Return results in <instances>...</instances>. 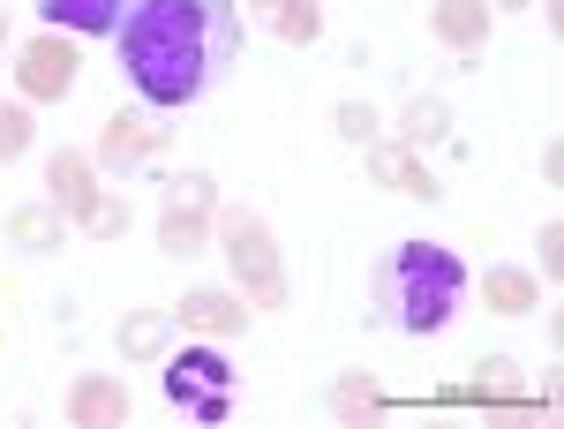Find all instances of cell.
Wrapping results in <instances>:
<instances>
[{"mask_svg":"<svg viewBox=\"0 0 564 429\" xmlns=\"http://www.w3.org/2000/svg\"><path fill=\"white\" fill-rule=\"evenodd\" d=\"M121 76L143 106H196L241 61V8L234 0H143L113 31Z\"/></svg>","mask_w":564,"mask_h":429,"instance_id":"cell-1","label":"cell"},{"mask_svg":"<svg viewBox=\"0 0 564 429\" xmlns=\"http://www.w3.org/2000/svg\"><path fill=\"white\" fill-rule=\"evenodd\" d=\"M467 301V264L436 242H399L384 264H377V317L391 332H444L452 309Z\"/></svg>","mask_w":564,"mask_h":429,"instance_id":"cell-2","label":"cell"},{"mask_svg":"<svg viewBox=\"0 0 564 429\" xmlns=\"http://www.w3.org/2000/svg\"><path fill=\"white\" fill-rule=\"evenodd\" d=\"M212 226H218V249L234 264V279H241V301L249 309H286V264L271 249V226L249 204H226Z\"/></svg>","mask_w":564,"mask_h":429,"instance_id":"cell-3","label":"cell"},{"mask_svg":"<svg viewBox=\"0 0 564 429\" xmlns=\"http://www.w3.org/2000/svg\"><path fill=\"white\" fill-rule=\"evenodd\" d=\"M166 399H174L181 415L218 429L234 415V369H226V354L218 346H181L174 362H166Z\"/></svg>","mask_w":564,"mask_h":429,"instance_id":"cell-4","label":"cell"},{"mask_svg":"<svg viewBox=\"0 0 564 429\" xmlns=\"http://www.w3.org/2000/svg\"><path fill=\"white\" fill-rule=\"evenodd\" d=\"M212 212H218L212 181H204V173H181L166 212H159V249H166V257H196V249L212 242Z\"/></svg>","mask_w":564,"mask_h":429,"instance_id":"cell-5","label":"cell"},{"mask_svg":"<svg viewBox=\"0 0 564 429\" xmlns=\"http://www.w3.org/2000/svg\"><path fill=\"white\" fill-rule=\"evenodd\" d=\"M84 76V61H76V45L61 39V31H39V39L23 45V61H15V84L23 98H68Z\"/></svg>","mask_w":564,"mask_h":429,"instance_id":"cell-6","label":"cell"},{"mask_svg":"<svg viewBox=\"0 0 564 429\" xmlns=\"http://www.w3.org/2000/svg\"><path fill=\"white\" fill-rule=\"evenodd\" d=\"M143 0H39V15L53 31H84V39H113Z\"/></svg>","mask_w":564,"mask_h":429,"instance_id":"cell-7","label":"cell"},{"mask_svg":"<svg viewBox=\"0 0 564 429\" xmlns=\"http://www.w3.org/2000/svg\"><path fill=\"white\" fill-rule=\"evenodd\" d=\"M68 422L76 429H121L129 422V385L121 377H76L68 385Z\"/></svg>","mask_w":564,"mask_h":429,"instance_id":"cell-8","label":"cell"},{"mask_svg":"<svg viewBox=\"0 0 564 429\" xmlns=\"http://www.w3.org/2000/svg\"><path fill=\"white\" fill-rule=\"evenodd\" d=\"M45 189H53V204L84 226L90 204H98V159H84V151H53V167H45Z\"/></svg>","mask_w":564,"mask_h":429,"instance_id":"cell-9","label":"cell"},{"mask_svg":"<svg viewBox=\"0 0 564 429\" xmlns=\"http://www.w3.org/2000/svg\"><path fill=\"white\" fill-rule=\"evenodd\" d=\"M369 181L377 189H399V196H436V173L422 167V151H406V143H369Z\"/></svg>","mask_w":564,"mask_h":429,"instance_id":"cell-10","label":"cell"},{"mask_svg":"<svg viewBox=\"0 0 564 429\" xmlns=\"http://www.w3.org/2000/svg\"><path fill=\"white\" fill-rule=\"evenodd\" d=\"M174 324H188V332H204V340H234V332L249 324V309H241V294H218V287H196V294H181Z\"/></svg>","mask_w":564,"mask_h":429,"instance_id":"cell-11","label":"cell"},{"mask_svg":"<svg viewBox=\"0 0 564 429\" xmlns=\"http://www.w3.org/2000/svg\"><path fill=\"white\" fill-rule=\"evenodd\" d=\"M151 151H159V129H151L143 114H113V121H106V136H98V167H106V173L143 167Z\"/></svg>","mask_w":564,"mask_h":429,"instance_id":"cell-12","label":"cell"},{"mask_svg":"<svg viewBox=\"0 0 564 429\" xmlns=\"http://www.w3.org/2000/svg\"><path fill=\"white\" fill-rule=\"evenodd\" d=\"M430 23L452 53H481V39H489V8H481V0H436Z\"/></svg>","mask_w":564,"mask_h":429,"instance_id":"cell-13","label":"cell"},{"mask_svg":"<svg viewBox=\"0 0 564 429\" xmlns=\"http://www.w3.org/2000/svg\"><path fill=\"white\" fill-rule=\"evenodd\" d=\"M257 15L286 45H316V39H324V8H316V0H257Z\"/></svg>","mask_w":564,"mask_h":429,"instance_id":"cell-14","label":"cell"},{"mask_svg":"<svg viewBox=\"0 0 564 429\" xmlns=\"http://www.w3.org/2000/svg\"><path fill=\"white\" fill-rule=\"evenodd\" d=\"M166 340H174V317H166V309H135V317H121V354H129V362H159Z\"/></svg>","mask_w":564,"mask_h":429,"instance_id":"cell-15","label":"cell"},{"mask_svg":"<svg viewBox=\"0 0 564 429\" xmlns=\"http://www.w3.org/2000/svg\"><path fill=\"white\" fill-rule=\"evenodd\" d=\"M61 234H68V212H61V204H23V212H8V242H23V249H61Z\"/></svg>","mask_w":564,"mask_h":429,"instance_id":"cell-16","label":"cell"},{"mask_svg":"<svg viewBox=\"0 0 564 429\" xmlns=\"http://www.w3.org/2000/svg\"><path fill=\"white\" fill-rule=\"evenodd\" d=\"M444 129H452V106H444V98H414V106L399 114V143H406V151L444 143Z\"/></svg>","mask_w":564,"mask_h":429,"instance_id":"cell-17","label":"cell"},{"mask_svg":"<svg viewBox=\"0 0 564 429\" xmlns=\"http://www.w3.org/2000/svg\"><path fill=\"white\" fill-rule=\"evenodd\" d=\"M481 309H497V317L534 309V279H527V271H489V279H481Z\"/></svg>","mask_w":564,"mask_h":429,"instance_id":"cell-18","label":"cell"},{"mask_svg":"<svg viewBox=\"0 0 564 429\" xmlns=\"http://www.w3.org/2000/svg\"><path fill=\"white\" fill-rule=\"evenodd\" d=\"M84 234H90V242H121V234H129V204L98 196V204H90V218H84Z\"/></svg>","mask_w":564,"mask_h":429,"instance_id":"cell-19","label":"cell"},{"mask_svg":"<svg viewBox=\"0 0 564 429\" xmlns=\"http://www.w3.org/2000/svg\"><path fill=\"white\" fill-rule=\"evenodd\" d=\"M23 151H31V114L23 106H0V167L23 159Z\"/></svg>","mask_w":564,"mask_h":429,"instance_id":"cell-20","label":"cell"},{"mask_svg":"<svg viewBox=\"0 0 564 429\" xmlns=\"http://www.w3.org/2000/svg\"><path fill=\"white\" fill-rule=\"evenodd\" d=\"M339 136H347V143H377V114H369L361 98H347V106H339Z\"/></svg>","mask_w":564,"mask_h":429,"instance_id":"cell-21","label":"cell"},{"mask_svg":"<svg viewBox=\"0 0 564 429\" xmlns=\"http://www.w3.org/2000/svg\"><path fill=\"white\" fill-rule=\"evenodd\" d=\"M332 407H339V415H377V385H361V377H347V385L332 392Z\"/></svg>","mask_w":564,"mask_h":429,"instance_id":"cell-22","label":"cell"},{"mask_svg":"<svg viewBox=\"0 0 564 429\" xmlns=\"http://www.w3.org/2000/svg\"><path fill=\"white\" fill-rule=\"evenodd\" d=\"M557 271H564V226L550 218L542 226V279H557Z\"/></svg>","mask_w":564,"mask_h":429,"instance_id":"cell-23","label":"cell"},{"mask_svg":"<svg viewBox=\"0 0 564 429\" xmlns=\"http://www.w3.org/2000/svg\"><path fill=\"white\" fill-rule=\"evenodd\" d=\"M542 23L557 31V23H564V0H542Z\"/></svg>","mask_w":564,"mask_h":429,"instance_id":"cell-24","label":"cell"},{"mask_svg":"<svg viewBox=\"0 0 564 429\" xmlns=\"http://www.w3.org/2000/svg\"><path fill=\"white\" fill-rule=\"evenodd\" d=\"M481 8H527V0H481Z\"/></svg>","mask_w":564,"mask_h":429,"instance_id":"cell-25","label":"cell"},{"mask_svg":"<svg viewBox=\"0 0 564 429\" xmlns=\"http://www.w3.org/2000/svg\"><path fill=\"white\" fill-rule=\"evenodd\" d=\"M0 39H8V8H0Z\"/></svg>","mask_w":564,"mask_h":429,"instance_id":"cell-26","label":"cell"}]
</instances>
